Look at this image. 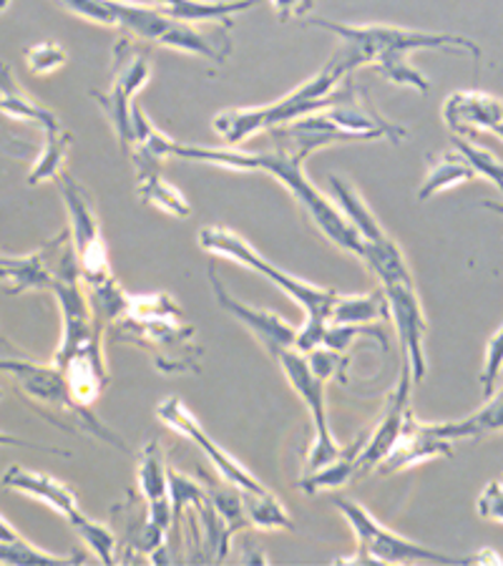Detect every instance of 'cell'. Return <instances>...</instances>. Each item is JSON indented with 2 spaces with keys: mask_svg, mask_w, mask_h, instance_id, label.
<instances>
[{
  "mask_svg": "<svg viewBox=\"0 0 503 566\" xmlns=\"http://www.w3.org/2000/svg\"><path fill=\"white\" fill-rule=\"evenodd\" d=\"M383 295L388 300L390 319L398 335V345L402 355L400 368L408 370L410 378H413V386H418V382L426 378V370H428V360H426L428 319L423 313V305H420L413 277L383 282Z\"/></svg>",
  "mask_w": 503,
  "mask_h": 566,
  "instance_id": "4fadbf2b",
  "label": "cell"
},
{
  "mask_svg": "<svg viewBox=\"0 0 503 566\" xmlns=\"http://www.w3.org/2000/svg\"><path fill=\"white\" fill-rule=\"evenodd\" d=\"M317 29H325L340 35L343 43L358 56L360 66H373L383 78L396 86L416 88L426 94L431 84L428 78L408 63V56L416 51L436 49V51H455L469 56L473 63L481 61V49L471 39L453 33H428V31H410L400 25H345L331 21H313Z\"/></svg>",
  "mask_w": 503,
  "mask_h": 566,
  "instance_id": "6da1fadb",
  "label": "cell"
},
{
  "mask_svg": "<svg viewBox=\"0 0 503 566\" xmlns=\"http://www.w3.org/2000/svg\"><path fill=\"white\" fill-rule=\"evenodd\" d=\"M171 157L214 164V167L234 171H264V175H272L285 185L290 195L295 197V202L305 209L327 240L335 242L340 250L355 254V258H363V242L358 232H355V227L347 222L343 212H337L335 205L323 195V191L313 187V181L305 177V169H302L300 159L287 157V154L282 151L250 154L240 149H207V146H187L177 142L171 146Z\"/></svg>",
  "mask_w": 503,
  "mask_h": 566,
  "instance_id": "7a4b0ae2",
  "label": "cell"
},
{
  "mask_svg": "<svg viewBox=\"0 0 503 566\" xmlns=\"http://www.w3.org/2000/svg\"><path fill=\"white\" fill-rule=\"evenodd\" d=\"M199 248L209 254H214V258H224L234 264H242L247 270H254L264 280H270L274 287L285 292L292 303L305 313V323L297 327L295 350L307 355L317 348H323L327 319H331V310L337 292L310 285L305 280L274 268V264L264 260L250 242L242 240L240 234L224 230V227H205V230L199 232Z\"/></svg>",
  "mask_w": 503,
  "mask_h": 566,
  "instance_id": "277c9868",
  "label": "cell"
},
{
  "mask_svg": "<svg viewBox=\"0 0 503 566\" xmlns=\"http://www.w3.org/2000/svg\"><path fill=\"white\" fill-rule=\"evenodd\" d=\"M410 390H413V378H410L408 370L400 368L398 388L388 400L386 413H383L380 423L375 426L373 436L363 443V449H360V455H358L360 473H370L375 465H380V461L390 453L392 446L398 443V438L402 433V428H406V421L410 416Z\"/></svg>",
  "mask_w": 503,
  "mask_h": 566,
  "instance_id": "e0dca14e",
  "label": "cell"
},
{
  "mask_svg": "<svg viewBox=\"0 0 503 566\" xmlns=\"http://www.w3.org/2000/svg\"><path fill=\"white\" fill-rule=\"evenodd\" d=\"M134 169H136V187H139V195L144 197L146 205L157 207L164 214H171L179 219L191 214V205L187 202V197L161 177L157 161H134Z\"/></svg>",
  "mask_w": 503,
  "mask_h": 566,
  "instance_id": "44dd1931",
  "label": "cell"
},
{
  "mask_svg": "<svg viewBox=\"0 0 503 566\" xmlns=\"http://www.w3.org/2000/svg\"><path fill=\"white\" fill-rule=\"evenodd\" d=\"M479 514L489 522L503 524V479L493 481L479 499Z\"/></svg>",
  "mask_w": 503,
  "mask_h": 566,
  "instance_id": "d590c367",
  "label": "cell"
},
{
  "mask_svg": "<svg viewBox=\"0 0 503 566\" xmlns=\"http://www.w3.org/2000/svg\"><path fill=\"white\" fill-rule=\"evenodd\" d=\"M335 509L345 516V522L358 536V554L347 556L340 562L353 564H416V562H433V564H473L463 556L441 554L436 549H428L423 544L410 542V538L400 536L392 528L383 526L368 509L358 501L335 496Z\"/></svg>",
  "mask_w": 503,
  "mask_h": 566,
  "instance_id": "ba28073f",
  "label": "cell"
},
{
  "mask_svg": "<svg viewBox=\"0 0 503 566\" xmlns=\"http://www.w3.org/2000/svg\"><path fill=\"white\" fill-rule=\"evenodd\" d=\"M157 418L159 421L171 428L174 433L185 436L187 441H191L197 446V449L207 455V461L214 465L219 476L227 481V486H232L240 491L244 496H260V494H268L270 489H264L262 483L252 476L250 471L244 469V465L234 459L232 453H227L222 446L212 438L207 436L205 428L197 421L195 416L189 413V408L185 406V400L177 398V396H169L164 398L161 403L157 406Z\"/></svg>",
  "mask_w": 503,
  "mask_h": 566,
  "instance_id": "8fae6325",
  "label": "cell"
},
{
  "mask_svg": "<svg viewBox=\"0 0 503 566\" xmlns=\"http://www.w3.org/2000/svg\"><path fill=\"white\" fill-rule=\"evenodd\" d=\"M81 556H59L43 552L25 538H0V564H69Z\"/></svg>",
  "mask_w": 503,
  "mask_h": 566,
  "instance_id": "4dcf8cb0",
  "label": "cell"
},
{
  "mask_svg": "<svg viewBox=\"0 0 503 566\" xmlns=\"http://www.w3.org/2000/svg\"><path fill=\"white\" fill-rule=\"evenodd\" d=\"M270 6L277 11L280 21H290V18L305 15L313 8V0H270Z\"/></svg>",
  "mask_w": 503,
  "mask_h": 566,
  "instance_id": "8d00e7d4",
  "label": "cell"
},
{
  "mask_svg": "<svg viewBox=\"0 0 503 566\" xmlns=\"http://www.w3.org/2000/svg\"><path fill=\"white\" fill-rule=\"evenodd\" d=\"M116 343H132L149 353L154 368L161 373H191L199 370L201 348L195 343L197 331L181 323V315H151L116 319Z\"/></svg>",
  "mask_w": 503,
  "mask_h": 566,
  "instance_id": "52a82bcc",
  "label": "cell"
},
{
  "mask_svg": "<svg viewBox=\"0 0 503 566\" xmlns=\"http://www.w3.org/2000/svg\"><path fill=\"white\" fill-rule=\"evenodd\" d=\"M0 373H8L15 380V390L21 392L25 403L39 410L43 418H49L63 431L91 436L96 441L112 443L114 449L126 451L122 438L108 428L88 406H81L71 396L66 376L56 363H35L0 355Z\"/></svg>",
  "mask_w": 503,
  "mask_h": 566,
  "instance_id": "5b68a950",
  "label": "cell"
},
{
  "mask_svg": "<svg viewBox=\"0 0 503 566\" xmlns=\"http://www.w3.org/2000/svg\"><path fill=\"white\" fill-rule=\"evenodd\" d=\"M453 146L459 149L465 159H469V164L475 171V179H489L496 185V189L503 195V164L493 157L491 151L481 149L479 144L473 142H461V139H453Z\"/></svg>",
  "mask_w": 503,
  "mask_h": 566,
  "instance_id": "1f68e13d",
  "label": "cell"
},
{
  "mask_svg": "<svg viewBox=\"0 0 503 566\" xmlns=\"http://www.w3.org/2000/svg\"><path fill=\"white\" fill-rule=\"evenodd\" d=\"M136 3L151 6L174 21L191 25L199 23H227L232 15L244 13L262 0H136Z\"/></svg>",
  "mask_w": 503,
  "mask_h": 566,
  "instance_id": "ffe728a7",
  "label": "cell"
},
{
  "mask_svg": "<svg viewBox=\"0 0 503 566\" xmlns=\"http://www.w3.org/2000/svg\"><path fill=\"white\" fill-rule=\"evenodd\" d=\"M277 363L282 373H285L290 388L295 390L302 403L307 406L310 421H313V428H315V438L307 455V471H315L319 465L333 463L337 455L343 453V446L335 441V436L331 431V418H327V406H325L327 380L323 376H317L313 365L307 360V355L295 348L282 353Z\"/></svg>",
  "mask_w": 503,
  "mask_h": 566,
  "instance_id": "30bf717a",
  "label": "cell"
},
{
  "mask_svg": "<svg viewBox=\"0 0 503 566\" xmlns=\"http://www.w3.org/2000/svg\"><path fill=\"white\" fill-rule=\"evenodd\" d=\"M0 112H3L11 122H25V124H39L41 132L56 129L59 118L51 112H45L41 104H35L33 98L25 94L23 88H18L13 73L0 63Z\"/></svg>",
  "mask_w": 503,
  "mask_h": 566,
  "instance_id": "603a6c76",
  "label": "cell"
},
{
  "mask_svg": "<svg viewBox=\"0 0 503 566\" xmlns=\"http://www.w3.org/2000/svg\"><path fill=\"white\" fill-rule=\"evenodd\" d=\"M0 538H21V534L15 532L13 524L8 522V518L0 516Z\"/></svg>",
  "mask_w": 503,
  "mask_h": 566,
  "instance_id": "f35d334b",
  "label": "cell"
},
{
  "mask_svg": "<svg viewBox=\"0 0 503 566\" xmlns=\"http://www.w3.org/2000/svg\"><path fill=\"white\" fill-rule=\"evenodd\" d=\"M136 486L139 494L146 499V504L151 506H169V465L164 459V451L159 446V438L144 443L139 455V471H136Z\"/></svg>",
  "mask_w": 503,
  "mask_h": 566,
  "instance_id": "7402d4cb",
  "label": "cell"
},
{
  "mask_svg": "<svg viewBox=\"0 0 503 566\" xmlns=\"http://www.w3.org/2000/svg\"><path fill=\"white\" fill-rule=\"evenodd\" d=\"M443 118L453 132L493 134L503 142V98L483 91H455L446 98Z\"/></svg>",
  "mask_w": 503,
  "mask_h": 566,
  "instance_id": "2e32d148",
  "label": "cell"
},
{
  "mask_svg": "<svg viewBox=\"0 0 503 566\" xmlns=\"http://www.w3.org/2000/svg\"><path fill=\"white\" fill-rule=\"evenodd\" d=\"M360 66V61L355 53L347 49L335 53L323 66V71L313 76L305 84H300L292 94L282 96L280 102L268 104V106H254V108H234V112H222L214 116V132L219 139L230 146L244 144L252 134L262 129H277V126H285L297 122V118H305L310 114L323 112V108L337 104L345 94L343 91H335L337 84H343L347 73Z\"/></svg>",
  "mask_w": 503,
  "mask_h": 566,
  "instance_id": "3957f363",
  "label": "cell"
},
{
  "mask_svg": "<svg viewBox=\"0 0 503 566\" xmlns=\"http://www.w3.org/2000/svg\"><path fill=\"white\" fill-rule=\"evenodd\" d=\"M59 242H51L33 254L23 258H6L0 254V282H8L11 295H23V292L51 290L53 287V252L59 250Z\"/></svg>",
  "mask_w": 503,
  "mask_h": 566,
  "instance_id": "d6986e66",
  "label": "cell"
},
{
  "mask_svg": "<svg viewBox=\"0 0 503 566\" xmlns=\"http://www.w3.org/2000/svg\"><path fill=\"white\" fill-rule=\"evenodd\" d=\"M69 146H71V136L63 132L61 126L43 132V146H41V154L33 161L29 185L39 187V185H43V181L56 179L61 175L63 161H66Z\"/></svg>",
  "mask_w": 503,
  "mask_h": 566,
  "instance_id": "f1b7e54d",
  "label": "cell"
},
{
  "mask_svg": "<svg viewBox=\"0 0 503 566\" xmlns=\"http://www.w3.org/2000/svg\"><path fill=\"white\" fill-rule=\"evenodd\" d=\"M244 511L247 518H250V526L264 528V532H290L292 528V516L287 509L282 506V501L268 491V494L260 496H244Z\"/></svg>",
  "mask_w": 503,
  "mask_h": 566,
  "instance_id": "f546056e",
  "label": "cell"
},
{
  "mask_svg": "<svg viewBox=\"0 0 503 566\" xmlns=\"http://www.w3.org/2000/svg\"><path fill=\"white\" fill-rule=\"evenodd\" d=\"M25 63H29V71L35 73V76H49V73L59 71L66 63V51L53 41L39 43L25 51Z\"/></svg>",
  "mask_w": 503,
  "mask_h": 566,
  "instance_id": "836d02e7",
  "label": "cell"
},
{
  "mask_svg": "<svg viewBox=\"0 0 503 566\" xmlns=\"http://www.w3.org/2000/svg\"><path fill=\"white\" fill-rule=\"evenodd\" d=\"M0 396H3V392H0Z\"/></svg>",
  "mask_w": 503,
  "mask_h": 566,
  "instance_id": "60d3db41",
  "label": "cell"
},
{
  "mask_svg": "<svg viewBox=\"0 0 503 566\" xmlns=\"http://www.w3.org/2000/svg\"><path fill=\"white\" fill-rule=\"evenodd\" d=\"M443 455H453V441L433 433L431 423H420L418 418L410 413L398 443L392 446L390 453L380 461V473L390 476V473L408 471L413 469V465L443 459Z\"/></svg>",
  "mask_w": 503,
  "mask_h": 566,
  "instance_id": "ac0fdd59",
  "label": "cell"
},
{
  "mask_svg": "<svg viewBox=\"0 0 503 566\" xmlns=\"http://www.w3.org/2000/svg\"><path fill=\"white\" fill-rule=\"evenodd\" d=\"M63 8L86 21L101 25H122L134 39L146 43L169 45V49L197 53L214 63H224L230 53V41H214L191 29V23L174 21L151 6L136 3V0H61Z\"/></svg>",
  "mask_w": 503,
  "mask_h": 566,
  "instance_id": "8992f818",
  "label": "cell"
},
{
  "mask_svg": "<svg viewBox=\"0 0 503 566\" xmlns=\"http://www.w3.org/2000/svg\"><path fill=\"white\" fill-rule=\"evenodd\" d=\"M209 285H212V292L217 297L219 307L224 313H230L237 323H240L244 331H250L254 340L262 345V350L270 355L272 360H277L282 353L295 348L297 340V327H292L285 317H280L277 313H270V310H260L242 303V300L232 297L227 292L224 282L217 277L214 270H209Z\"/></svg>",
  "mask_w": 503,
  "mask_h": 566,
  "instance_id": "5bb4252c",
  "label": "cell"
},
{
  "mask_svg": "<svg viewBox=\"0 0 503 566\" xmlns=\"http://www.w3.org/2000/svg\"><path fill=\"white\" fill-rule=\"evenodd\" d=\"M61 197L69 212V230H71V248L76 254L78 270L84 282L91 287L106 285L112 282V268H108V250L101 234V224L96 217L94 202L88 191L69 175H61Z\"/></svg>",
  "mask_w": 503,
  "mask_h": 566,
  "instance_id": "9c48e42d",
  "label": "cell"
},
{
  "mask_svg": "<svg viewBox=\"0 0 503 566\" xmlns=\"http://www.w3.org/2000/svg\"><path fill=\"white\" fill-rule=\"evenodd\" d=\"M78 536L84 538L88 549L94 552L101 562H104V564L116 562L118 546H116V536H114L112 528H106L104 524H98V522H94V518H91V522L84 528H81Z\"/></svg>",
  "mask_w": 503,
  "mask_h": 566,
  "instance_id": "e575fe53",
  "label": "cell"
},
{
  "mask_svg": "<svg viewBox=\"0 0 503 566\" xmlns=\"http://www.w3.org/2000/svg\"><path fill=\"white\" fill-rule=\"evenodd\" d=\"M0 481H3V486L8 491H15V494L29 496L33 501H41V504L56 511V514L76 534L91 522L84 511H81L78 499H76V494H73V489L69 486V483L53 479V476H49V473L23 469V465H11Z\"/></svg>",
  "mask_w": 503,
  "mask_h": 566,
  "instance_id": "9a60e30c",
  "label": "cell"
},
{
  "mask_svg": "<svg viewBox=\"0 0 503 566\" xmlns=\"http://www.w3.org/2000/svg\"><path fill=\"white\" fill-rule=\"evenodd\" d=\"M0 446H15V449H43V446H35L31 441H25V438H21V436H13L6 431H0ZM43 451H49V449H43Z\"/></svg>",
  "mask_w": 503,
  "mask_h": 566,
  "instance_id": "74e56055",
  "label": "cell"
},
{
  "mask_svg": "<svg viewBox=\"0 0 503 566\" xmlns=\"http://www.w3.org/2000/svg\"><path fill=\"white\" fill-rule=\"evenodd\" d=\"M8 6H11V0H0V13H3Z\"/></svg>",
  "mask_w": 503,
  "mask_h": 566,
  "instance_id": "ab89813d",
  "label": "cell"
},
{
  "mask_svg": "<svg viewBox=\"0 0 503 566\" xmlns=\"http://www.w3.org/2000/svg\"><path fill=\"white\" fill-rule=\"evenodd\" d=\"M503 373V323L499 325V331L489 337L486 345V355H483V368H481V390L483 396L491 398L496 392V382Z\"/></svg>",
  "mask_w": 503,
  "mask_h": 566,
  "instance_id": "d6a6232c",
  "label": "cell"
},
{
  "mask_svg": "<svg viewBox=\"0 0 503 566\" xmlns=\"http://www.w3.org/2000/svg\"><path fill=\"white\" fill-rule=\"evenodd\" d=\"M331 185H333V195L337 199V205H340L347 222H350L355 227V232H358L363 248L365 244L386 240L388 237L386 230L378 224V219H375V214L370 212V207L365 205L360 191L353 185H347V181H343L340 177H331Z\"/></svg>",
  "mask_w": 503,
  "mask_h": 566,
  "instance_id": "484cf974",
  "label": "cell"
},
{
  "mask_svg": "<svg viewBox=\"0 0 503 566\" xmlns=\"http://www.w3.org/2000/svg\"><path fill=\"white\" fill-rule=\"evenodd\" d=\"M365 438L353 443V449H343V453L337 455L333 463L319 465V469L310 471V476L300 481V489L305 494H319V491H333V489H343L347 481H350L355 473H358V455L363 449Z\"/></svg>",
  "mask_w": 503,
  "mask_h": 566,
  "instance_id": "83f0119b",
  "label": "cell"
},
{
  "mask_svg": "<svg viewBox=\"0 0 503 566\" xmlns=\"http://www.w3.org/2000/svg\"><path fill=\"white\" fill-rule=\"evenodd\" d=\"M378 319H390L383 290L368 292V295H337L327 325H370Z\"/></svg>",
  "mask_w": 503,
  "mask_h": 566,
  "instance_id": "4316f807",
  "label": "cell"
},
{
  "mask_svg": "<svg viewBox=\"0 0 503 566\" xmlns=\"http://www.w3.org/2000/svg\"><path fill=\"white\" fill-rule=\"evenodd\" d=\"M151 76V66L146 53L136 49L129 41H118L114 49V78L108 94H94L98 106L104 108L108 122H112L114 132L122 146H129L134 142V96L144 88L146 81Z\"/></svg>",
  "mask_w": 503,
  "mask_h": 566,
  "instance_id": "7c38bea8",
  "label": "cell"
},
{
  "mask_svg": "<svg viewBox=\"0 0 503 566\" xmlns=\"http://www.w3.org/2000/svg\"><path fill=\"white\" fill-rule=\"evenodd\" d=\"M433 433L448 438V441H461V438H481L486 433L503 431V388L493 392L491 400L475 413L461 418V421L431 423Z\"/></svg>",
  "mask_w": 503,
  "mask_h": 566,
  "instance_id": "d4e9b609",
  "label": "cell"
},
{
  "mask_svg": "<svg viewBox=\"0 0 503 566\" xmlns=\"http://www.w3.org/2000/svg\"><path fill=\"white\" fill-rule=\"evenodd\" d=\"M471 179H475V171L469 164V159H465L463 154L455 149V146H451V149L441 151L431 161L428 175L423 179V187H420V191H418V199L420 202H426V199H431L436 195H441V191H448L453 187H461Z\"/></svg>",
  "mask_w": 503,
  "mask_h": 566,
  "instance_id": "cb8c5ba5",
  "label": "cell"
}]
</instances>
